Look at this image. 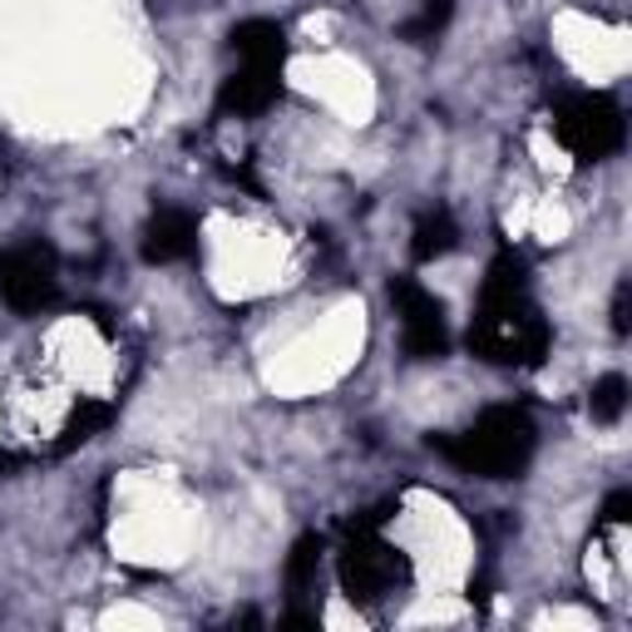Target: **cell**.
<instances>
[{
	"mask_svg": "<svg viewBox=\"0 0 632 632\" xmlns=\"http://www.w3.org/2000/svg\"><path fill=\"white\" fill-rule=\"evenodd\" d=\"M618 410H622V375H608V381L598 385V400H592V415L612 420Z\"/></svg>",
	"mask_w": 632,
	"mask_h": 632,
	"instance_id": "obj_1",
	"label": "cell"
}]
</instances>
